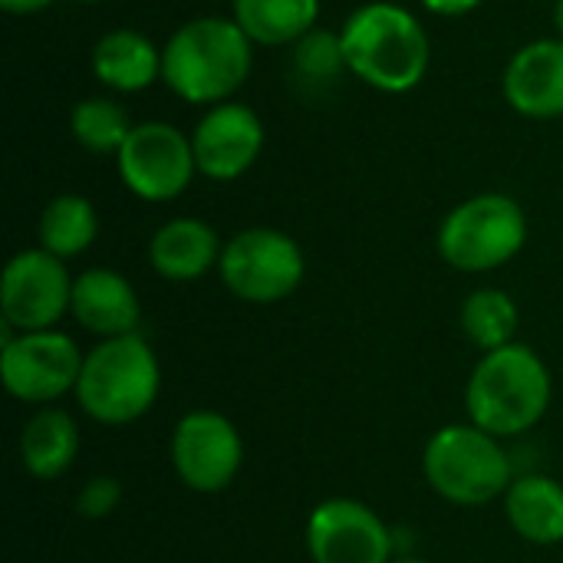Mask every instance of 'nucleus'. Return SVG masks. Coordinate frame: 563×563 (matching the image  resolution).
Segmentation results:
<instances>
[{
  "mask_svg": "<svg viewBox=\"0 0 563 563\" xmlns=\"http://www.w3.org/2000/svg\"><path fill=\"white\" fill-rule=\"evenodd\" d=\"M307 261L300 244L277 228H244L238 231L218 264V277L244 303L271 307L297 294L303 284Z\"/></svg>",
  "mask_w": 563,
  "mask_h": 563,
  "instance_id": "0eeeda50",
  "label": "nucleus"
},
{
  "mask_svg": "<svg viewBox=\"0 0 563 563\" xmlns=\"http://www.w3.org/2000/svg\"><path fill=\"white\" fill-rule=\"evenodd\" d=\"M162 393V366L142 333L99 340L76 383L79 409L99 426H132L152 412Z\"/></svg>",
  "mask_w": 563,
  "mask_h": 563,
  "instance_id": "20e7f679",
  "label": "nucleus"
},
{
  "mask_svg": "<svg viewBox=\"0 0 563 563\" xmlns=\"http://www.w3.org/2000/svg\"><path fill=\"white\" fill-rule=\"evenodd\" d=\"M264 142L267 132L257 109L244 102H218L198 119L191 132L198 175L211 181H238L254 168Z\"/></svg>",
  "mask_w": 563,
  "mask_h": 563,
  "instance_id": "ddd939ff",
  "label": "nucleus"
},
{
  "mask_svg": "<svg viewBox=\"0 0 563 563\" xmlns=\"http://www.w3.org/2000/svg\"><path fill=\"white\" fill-rule=\"evenodd\" d=\"M254 69V43L231 16H195L162 46V82L191 106L231 102Z\"/></svg>",
  "mask_w": 563,
  "mask_h": 563,
  "instance_id": "f257e3e1",
  "label": "nucleus"
},
{
  "mask_svg": "<svg viewBox=\"0 0 563 563\" xmlns=\"http://www.w3.org/2000/svg\"><path fill=\"white\" fill-rule=\"evenodd\" d=\"M551 399L554 379L548 363L528 343L482 353L465 386L468 422L501 442L531 432L548 416Z\"/></svg>",
  "mask_w": 563,
  "mask_h": 563,
  "instance_id": "7ed1b4c3",
  "label": "nucleus"
},
{
  "mask_svg": "<svg viewBox=\"0 0 563 563\" xmlns=\"http://www.w3.org/2000/svg\"><path fill=\"white\" fill-rule=\"evenodd\" d=\"M511 531L538 548L563 544V485L551 475H518L505 492Z\"/></svg>",
  "mask_w": 563,
  "mask_h": 563,
  "instance_id": "6ab92c4d",
  "label": "nucleus"
},
{
  "mask_svg": "<svg viewBox=\"0 0 563 563\" xmlns=\"http://www.w3.org/2000/svg\"><path fill=\"white\" fill-rule=\"evenodd\" d=\"M79 426L59 406H40L20 429V465L36 482L63 478L79 455Z\"/></svg>",
  "mask_w": 563,
  "mask_h": 563,
  "instance_id": "f3484780",
  "label": "nucleus"
},
{
  "mask_svg": "<svg viewBox=\"0 0 563 563\" xmlns=\"http://www.w3.org/2000/svg\"><path fill=\"white\" fill-rule=\"evenodd\" d=\"M505 102L525 119L563 115V40L541 36L525 43L501 76Z\"/></svg>",
  "mask_w": 563,
  "mask_h": 563,
  "instance_id": "4468645a",
  "label": "nucleus"
},
{
  "mask_svg": "<svg viewBox=\"0 0 563 563\" xmlns=\"http://www.w3.org/2000/svg\"><path fill=\"white\" fill-rule=\"evenodd\" d=\"M528 244L525 208L501 191H485L455 205L435 234L439 257L462 274H488L511 264Z\"/></svg>",
  "mask_w": 563,
  "mask_h": 563,
  "instance_id": "423d86ee",
  "label": "nucleus"
},
{
  "mask_svg": "<svg viewBox=\"0 0 563 563\" xmlns=\"http://www.w3.org/2000/svg\"><path fill=\"white\" fill-rule=\"evenodd\" d=\"M307 554L313 563H393L396 534L356 498H327L307 518Z\"/></svg>",
  "mask_w": 563,
  "mask_h": 563,
  "instance_id": "f8f14e48",
  "label": "nucleus"
},
{
  "mask_svg": "<svg viewBox=\"0 0 563 563\" xmlns=\"http://www.w3.org/2000/svg\"><path fill=\"white\" fill-rule=\"evenodd\" d=\"M122 505V482L112 475H92L76 495V515L86 521H106Z\"/></svg>",
  "mask_w": 563,
  "mask_h": 563,
  "instance_id": "393cba45",
  "label": "nucleus"
},
{
  "mask_svg": "<svg viewBox=\"0 0 563 563\" xmlns=\"http://www.w3.org/2000/svg\"><path fill=\"white\" fill-rule=\"evenodd\" d=\"M554 26H558V36L563 40V0H554Z\"/></svg>",
  "mask_w": 563,
  "mask_h": 563,
  "instance_id": "cd10ccee",
  "label": "nucleus"
},
{
  "mask_svg": "<svg viewBox=\"0 0 563 563\" xmlns=\"http://www.w3.org/2000/svg\"><path fill=\"white\" fill-rule=\"evenodd\" d=\"M459 323H462L465 340L475 350L492 353V350L515 343L518 327H521V313H518V303L511 300V294H505L498 287H482V290H472L465 297Z\"/></svg>",
  "mask_w": 563,
  "mask_h": 563,
  "instance_id": "4be33fe9",
  "label": "nucleus"
},
{
  "mask_svg": "<svg viewBox=\"0 0 563 563\" xmlns=\"http://www.w3.org/2000/svg\"><path fill=\"white\" fill-rule=\"evenodd\" d=\"M294 69L300 79L323 86L333 82L343 69H346V56H343V40L336 30H323L313 26L307 36H300L294 46Z\"/></svg>",
  "mask_w": 563,
  "mask_h": 563,
  "instance_id": "b1692460",
  "label": "nucleus"
},
{
  "mask_svg": "<svg viewBox=\"0 0 563 563\" xmlns=\"http://www.w3.org/2000/svg\"><path fill=\"white\" fill-rule=\"evenodd\" d=\"M393 563H432V561H422V558H396Z\"/></svg>",
  "mask_w": 563,
  "mask_h": 563,
  "instance_id": "c85d7f7f",
  "label": "nucleus"
},
{
  "mask_svg": "<svg viewBox=\"0 0 563 563\" xmlns=\"http://www.w3.org/2000/svg\"><path fill=\"white\" fill-rule=\"evenodd\" d=\"M86 353L63 330L16 333L3 323L0 343V383L26 406H53L66 393H76Z\"/></svg>",
  "mask_w": 563,
  "mask_h": 563,
  "instance_id": "6e6552de",
  "label": "nucleus"
},
{
  "mask_svg": "<svg viewBox=\"0 0 563 563\" xmlns=\"http://www.w3.org/2000/svg\"><path fill=\"white\" fill-rule=\"evenodd\" d=\"M221 238L201 218H172L148 241V264L172 284H191L221 264Z\"/></svg>",
  "mask_w": 563,
  "mask_h": 563,
  "instance_id": "dca6fc26",
  "label": "nucleus"
},
{
  "mask_svg": "<svg viewBox=\"0 0 563 563\" xmlns=\"http://www.w3.org/2000/svg\"><path fill=\"white\" fill-rule=\"evenodd\" d=\"M79 3H102V0H79Z\"/></svg>",
  "mask_w": 563,
  "mask_h": 563,
  "instance_id": "c756f323",
  "label": "nucleus"
},
{
  "mask_svg": "<svg viewBox=\"0 0 563 563\" xmlns=\"http://www.w3.org/2000/svg\"><path fill=\"white\" fill-rule=\"evenodd\" d=\"M343 56L346 73H353L360 82L399 96L416 89L432 59V43L426 26L412 10L393 0H373L356 7L343 30Z\"/></svg>",
  "mask_w": 563,
  "mask_h": 563,
  "instance_id": "f03ea898",
  "label": "nucleus"
},
{
  "mask_svg": "<svg viewBox=\"0 0 563 563\" xmlns=\"http://www.w3.org/2000/svg\"><path fill=\"white\" fill-rule=\"evenodd\" d=\"M115 168L122 185L152 205L175 201L188 191L191 178L198 175L191 135H185L172 122H139L125 145L115 155Z\"/></svg>",
  "mask_w": 563,
  "mask_h": 563,
  "instance_id": "1a4fd4ad",
  "label": "nucleus"
},
{
  "mask_svg": "<svg viewBox=\"0 0 563 563\" xmlns=\"http://www.w3.org/2000/svg\"><path fill=\"white\" fill-rule=\"evenodd\" d=\"M73 280L66 261L43 247L16 251L0 274V320L16 333L56 330L69 313Z\"/></svg>",
  "mask_w": 563,
  "mask_h": 563,
  "instance_id": "9d476101",
  "label": "nucleus"
},
{
  "mask_svg": "<svg viewBox=\"0 0 563 563\" xmlns=\"http://www.w3.org/2000/svg\"><path fill=\"white\" fill-rule=\"evenodd\" d=\"M132 129L129 112L109 96H89L69 112V135L92 155H119Z\"/></svg>",
  "mask_w": 563,
  "mask_h": 563,
  "instance_id": "5701e85b",
  "label": "nucleus"
},
{
  "mask_svg": "<svg viewBox=\"0 0 563 563\" xmlns=\"http://www.w3.org/2000/svg\"><path fill=\"white\" fill-rule=\"evenodd\" d=\"M53 0H0V10L10 13V16H30V13H40L46 10Z\"/></svg>",
  "mask_w": 563,
  "mask_h": 563,
  "instance_id": "bb28decb",
  "label": "nucleus"
},
{
  "mask_svg": "<svg viewBox=\"0 0 563 563\" xmlns=\"http://www.w3.org/2000/svg\"><path fill=\"white\" fill-rule=\"evenodd\" d=\"M172 468L188 492L218 495L234 485L244 465V439L238 426L211 409L185 412L172 432Z\"/></svg>",
  "mask_w": 563,
  "mask_h": 563,
  "instance_id": "9b49d317",
  "label": "nucleus"
},
{
  "mask_svg": "<svg viewBox=\"0 0 563 563\" xmlns=\"http://www.w3.org/2000/svg\"><path fill=\"white\" fill-rule=\"evenodd\" d=\"M419 3L435 16H465V13L478 10L485 0H419Z\"/></svg>",
  "mask_w": 563,
  "mask_h": 563,
  "instance_id": "a878e982",
  "label": "nucleus"
},
{
  "mask_svg": "<svg viewBox=\"0 0 563 563\" xmlns=\"http://www.w3.org/2000/svg\"><path fill=\"white\" fill-rule=\"evenodd\" d=\"M254 46H294L320 20V0H231Z\"/></svg>",
  "mask_w": 563,
  "mask_h": 563,
  "instance_id": "aec40b11",
  "label": "nucleus"
},
{
  "mask_svg": "<svg viewBox=\"0 0 563 563\" xmlns=\"http://www.w3.org/2000/svg\"><path fill=\"white\" fill-rule=\"evenodd\" d=\"M69 317L99 340L139 333L142 303L132 280L112 267H89L73 280Z\"/></svg>",
  "mask_w": 563,
  "mask_h": 563,
  "instance_id": "2eb2a0df",
  "label": "nucleus"
},
{
  "mask_svg": "<svg viewBox=\"0 0 563 563\" xmlns=\"http://www.w3.org/2000/svg\"><path fill=\"white\" fill-rule=\"evenodd\" d=\"M40 247L59 261L86 254L99 238V214L96 205L82 195H56L36 224Z\"/></svg>",
  "mask_w": 563,
  "mask_h": 563,
  "instance_id": "412c9836",
  "label": "nucleus"
},
{
  "mask_svg": "<svg viewBox=\"0 0 563 563\" xmlns=\"http://www.w3.org/2000/svg\"><path fill=\"white\" fill-rule=\"evenodd\" d=\"M92 76L112 92H142L162 79V49L139 30H109L92 46Z\"/></svg>",
  "mask_w": 563,
  "mask_h": 563,
  "instance_id": "a211bd4d",
  "label": "nucleus"
},
{
  "mask_svg": "<svg viewBox=\"0 0 563 563\" xmlns=\"http://www.w3.org/2000/svg\"><path fill=\"white\" fill-rule=\"evenodd\" d=\"M422 475L442 501L459 508L492 505L505 498L515 482V468L501 439L472 422L442 426L426 442Z\"/></svg>",
  "mask_w": 563,
  "mask_h": 563,
  "instance_id": "39448f33",
  "label": "nucleus"
}]
</instances>
